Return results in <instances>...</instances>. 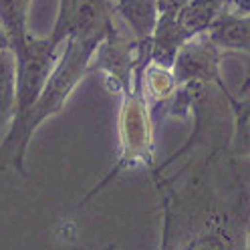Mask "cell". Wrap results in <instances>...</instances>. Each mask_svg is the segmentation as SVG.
Here are the masks:
<instances>
[{
  "mask_svg": "<svg viewBox=\"0 0 250 250\" xmlns=\"http://www.w3.org/2000/svg\"><path fill=\"white\" fill-rule=\"evenodd\" d=\"M180 158L186 164L176 174L149 171L162 202L160 250H246L250 188L238 158L228 146L196 147Z\"/></svg>",
  "mask_w": 250,
  "mask_h": 250,
  "instance_id": "obj_1",
  "label": "cell"
},
{
  "mask_svg": "<svg viewBox=\"0 0 250 250\" xmlns=\"http://www.w3.org/2000/svg\"><path fill=\"white\" fill-rule=\"evenodd\" d=\"M101 41L99 39H67L61 59L55 65L37 103L28 111L24 121L19 127L10 129L4 137V142L0 144V166L10 164L17 171L24 174L26 149L35 131L49 117L61 113V109L69 101L71 93L91 73V61Z\"/></svg>",
  "mask_w": 250,
  "mask_h": 250,
  "instance_id": "obj_2",
  "label": "cell"
},
{
  "mask_svg": "<svg viewBox=\"0 0 250 250\" xmlns=\"http://www.w3.org/2000/svg\"><path fill=\"white\" fill-rule=\"evenodd\" d=\"M155 123L149 115V109L139 93L137 85L119 95V117H117V153L111 169L91 188L81 200V206L111 184L119 174L133 167H146L153 171L155 167V144H153Z\"/></svg>",
  "mask_w": 250,
  "mask_h": 250,
  "instance_id": "obj_3",
  "label": "cell"
},
{
  "mask_svg": "<svg viewBox=\"0 0 250 250\" xmlns=\"http://www.w3.org/2000/svg\"><path fill=\"white\" fill-rule=\"evenodd\" d=\"M149 59V39L137 41L115 14V21L93 55L91 73H101L105 87L119 97L135 87V75Z\"/></svg>",
  "mask_w": 250,
  "mask_h": 250,
  "instance_id": "obj_4",
  "label": "cell"
},
{
  "mask_svg": "<svg viewBox=\"0 0 250 250\" xmlns=\"http://www.w3.org/2000/svg\"><path fill=\"white\" fill-rule=\"evenodd\" d=\"M62 46L65 42L55 39L53 35L44 39L28 35L24 46L19 53H14L17 57V113H14L10 129L19 127L37 103L55 65L61 59Z\"/></svg>",
  "mask_w": 250,
  "mask_h": 250,
  "instance_id": "obj_5",
  "label": "cell"
},
{
  "mask_svg": "<svg viewBox=\"0 0 250 250\" xmlns=\"http://www.w3.org/2000/svg\"><path fill=\"white\" fill-rule=\"evenodd\" d=\"M226 53L212 42L208 33L186 41L171 62L180 85H214L226 87L222 79V61Z\"/></svg>",
  "mask_w": 250,
  "mask_h": 250,
  "instance_id": "obj_6",
  "label": "cell"
},
{
  "mask_svg": "<svg viewBox=\"0 0 250 250\" xmlns=\"http://www.w3.org/2000/svg\"><path fill=\"white\" fill-rule=\"evenodd\" d=\"M135 85L149 109L153 123L158 125L164 117H167V111H169V107L174 103L178 89H180L174 69L169 65H164L160 61L149 59L146 65L137 71Z\"/></svg>",
  "mask_w": 250,
  "mask_h": 250,
  "instance_id": "obj_7",
  "label": "cell"
},
{
  "mask_svg": "<svg viewBox=\"0 0 250 250\" xmlns=\"http://www.w3.org/2000/svg\"><path fill=\"white\" fill-rule=\"evenodd\" d=\"M232 0H188L178 14V30L186 41L208 33L210 26L230 10Z\"/></svg>",
  "mask_w": 250,
  "mask_h": 250,
  "instance_id": "obj_8",
  "label": "cell"
},
{
  "mask_svg": "<svg viewBox=\"0 0 250 250\" xmlns=\"http://www.w3.org/2000/svg\"><path fill=\"white\" fill-rule=\"evenodd\" d=\"M113 8L137 41L151 39L160 19L158 0H115Z\"/></svg>",
  "mask_w": 250,
  "mask_h": 250,
  "instance_id": "obj_9",
  "label": "cell"
},
{
  "mask_svg": "<svg viewBox=\"0 0 250 250\" xmlns=\"http://www.w3.org/2000/svg\"><path fill=\"white\" fill-rule=\"evenodd\" d=\"M232 111L230 153L234 158H250V85H240L238 93H226Z\"/></svg>",
  "mask_w": 250,
  "mask_h": 250,
  "instance_id": "obj_10",
  "label": "cell"
},
{
  "mask_svg": "<svg viewBox=\"0 0 250 250\" xmlns=\"http://www.w3.org/2000/svg\"><path fill=\"white\" fill-rule=\"evenodd\" d=\"M17 113V57L12 49L0 51V144Z\"/></svg>",
  "mask_w": 250,
  "mask_h": 250,
  "instance_id": "obj_11",
  "label": "cell"
},
{
  "mask_svg": "<svg viewBox=\"0 0 250 250\" xmlns=\"http://www.w3.org/2000/svg\"><path fill=\"white\" fill-rule=\"evenodd\" d=\"M33 0H0V26L10 41L12 53H19L26 39V21H28V8Z\"/></svg>",
  "mask_w": 250,
  "mask_h": 250,
  "instance_id": "obj_12",
  "label": "cell"
},
{
  "mask_svg": "<svg viewBox=\"0 0 250 250\" xmlns=\"http://www.w3.org/2000/svg\"><path fill=\"white\" fill-rule=\"evenodd\" d=\"M230 12L250 14V0H232L230 2Z\"/></svg>",
  "mask_w": 250,
  "mask_h": 250,
  "instance_id": "obj_13",
  "label": "cell"
},
{
  "mask_svg": "<svg viewBox=\"0 0 250 250\" xmlns=\"http://www.w3.org/2000/svg\"><path fill=\"white\" fill-rule=\"evenodd\" d=\"M4 49H10V41H8L6 33H4V28L0 26V51H4Z\"/></svg>",
  "mask_w": 250,
  "mask_h": 250,
  "instance_id": "obj_14",
  "label": "cell"
},
{
  "mask_svg": "<svg viewBox=\"0 0 250 250\" xmlns=\"http://www.w3.org/2000/svg\"><path fill=\"white\" fill-rule=\"evenodd\" d=\"M246 250H250V220H248V228H246Z\"/></svg>",
  "mask_w": 250,
  "mask_h": 250,
  "instance_id": "obj_15",
  "label": "cell"
},
{
  "mask_svg": "<svg viewBox=\"0 0 250 250\" xmlns=\"http://www.w3.org/2000/svg\"><path fill=\"white\" fill-rule=\"evenodd\" d=\"M109 250H115V248H109Z\"/></svg>",
  "mask_w": 250,
  "mask_h": 250,
  "instance_id": "obj_16",
  "label": "cell"
},
{
  "mask_svg": "<svg viewBox=\"0 0 250 250\" xmlns=\"http://www.w3.org/2000/svg\"><path fill=\"white\" fill-rule=\"evenodd\" d=\"M113 2H115V0H113Z\"/></svg>",
  "mask_w": 250,
  "mask_h": 250,
  "instance_id": "obj_17",
  "label": "cell"
}]
</instances>
